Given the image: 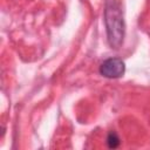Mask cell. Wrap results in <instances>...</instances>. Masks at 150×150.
I'll list each match as a JSON object with an SVG mask.
<instances>
[{
	"label": "cell",
	"mask_w": 150,
	"mask_h": 150,
	"mask_svg": "<svg viewBox=\"0 0 150 150\" xmlns=\"http://www.w3.org/2000/svg\"><path fill=\"white\" fill-rule=\"evenodd\" d=\"M104 23L107 28L108 42L112 48H120L123 43L125 25L123 13L117 2L108 0L104 8Z\"/></svg>",
	"instance_id": "cell-1"
},
{
	"label": "cell",
	"mask_w": 150,
	"mask_h": 150,
	"mask_svg": "<svg viewBox=\"0 0 150 150\" xmlns=\"http://www.w3.org/2000/svg\"><path fill=\"white\" fill-rule=\"evenodd\" d=\"M125 73V64L118 57H111L103 61L100 66V74L108 79H117Z\"/></svg>",
	"instance_id": "cell-2"
},
{
	"label": "cell",
	"mask_w": 150,
	"mask_h": 150,
	"mask_svg": "<svg viewBox=\"0 0 150 150\" xmlns=\"http://www.w3.org/2000/svg\"><path fill=\"white\" fill-rule=\"evenodd\" d=\"M121 141H120V137L117 136L116 132L114 131H110L107 136V144H108V148L110 149H116L118 145H120Z\"/></svg>",
	"instance_id": "cell-3"
}]
</instances>
